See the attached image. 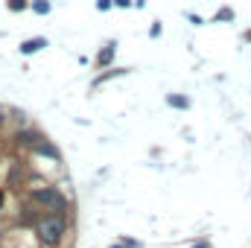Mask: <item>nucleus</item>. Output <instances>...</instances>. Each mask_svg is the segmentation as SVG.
<instances>
[{
	"label": "nucleus",
	"mask_w": 251,
	"mask_h": 248,
	"mask_svg": "<svg viewBox=\"0 0 251 248\" xmlns=\"http://www.w3.org/2000/svg\"><path fill=\"white\" fill-rule=\"evenodd\" d=\"M67 213H44L38 222H35V237L44 248H59L67 237Z\"/></svg>",
	"instance_id": "f257e3e1"
},
{
	"label": "nucleus",
	"mask_w": 251,
	"mask_h": 248,
	"mask_svg": "<svg viewBox=\"0 0 251 248\" xmlns=\"http://www.w3.org/2000/svg\"><path fill=\"white\" fill-rule=\"evenodd\" d=\"M29 201L50 210V213H67L70 210V201L64 198V193L59 187H38V190L29 193Z\"/></svg>",
	"instance_id": "f03ea898"
},
{
	"label": "nucleus",
	"mask_w": 251,
	"mask_h": 248,
	"mask_svg": "<svg viewBox=\"0 0 251 248\" xmlns=\"http://www.w3.org/2000/svg\"><path fill=\"white\" fill-rule=\"evenodd\" d=\"M24 181H26V170H24L21 164H15V167L6 173V187H9V190H21Z\"/></svg>",
	"instance_id": "7ed1b4c3"
},
{
	"label": "nucleus",
	"mask_w": 251,
	"mask_h": 248,
	"mask_svg": "<svg viewBox=\"0 0 251 248\" xmlns=\"http://www.w3.org/2000/svg\"><path fill=\"white\" fill-rule=\"evenodd\" d=\"M38 140H41V134H38V131H32V128H24V131H18V134H15V143H18V146H24V149H35V146H38Z\"/></svg>",
	"instance_id": "20e7f679"
},
{
	"label": "nucleus",
	"mask_w": 251,
	"mask_h": 248,
	"mask_svg": "<svg viewBox=\"0 0 251 248\" xmlns=\"http://www.w3.org/2000/svg\"><path fill=\"white\" fill-rule=\"evenodd\" d=\"M114 56H117V44H114V41H108V44L97 53V67H100V70H102V67H108V64L114 62Z\"/></svg>",
	"instance_id": "39448f33"
},
{
	"label": "nucleus",
	"mask_w": 251,
	"mask_h": 248,
	"mask_svg": "<svg viewBox=\"0 0 251 248\" xmlns=\"http://www.w3.org/2000/svg\"><path fill=\"white\" fill-rule=\"evenodd\" d=\"M44 44H47V38H26V41L21 44V53H24V56H29V53H38Z\"/></svg>",
	"instance_id": "423d86ee"
},
{
	"label": "nucleus",
	"mask_w": 251,
	"mask_h": 248,
	"mask_svg": "<svg viewBox=\"0 0 251 248\" xmlns=\"http://www.w3.org/2000/svg\"><path fill=\"white\" fill-rule=\"evenodd\" d=\"M32 152H38V155H47V158H53V161H59V149H56V146H50V143H47L44 137L38 140V146H35Z\"/></svg>",
	"instance_id": "0eeeda50"
},
{
	"label": "nucleus",
	"mask_w": 251,
	"mask_h": 248,
	"mask_svg": "<svg viewBox=\"0 0 251 248\" xmlns=\"http://www.w3.org/2000/svg\"><path fill=\"white\" fill-rule=\"evenodd\" d=\"M167 102H170L173 108H190V99H187V97H181V94H170V97H167Z\"/></svg>",
	"instance_id": "6e6552de"
},
{
	"label": "nucleus",
	"mask_w": 251,
	"mask_h": 248,
	"mask_svg": "<svg viewBox=\"0 0 251 248\" xmlns=\"http://www.w3.org/2000/svg\"><path fill=\"white\" fill-rule=\"evenodd\" d=\"M123 73H128V70H123V67H111V70H108V73H102L94 85H102V82H108V79H114V76H123Z\"/></svg>",
	"instance_id": "1a4fd4ad"
},
{
	"label": "nucleus",
	"mask_w": 251,
	"mask_h": 248,
	"mask_svg": "<svg viewBox=\"0 0 251 248\" xmlns=\"http://www.w3.org/2000/svg\"><path fill=\"white\" fill-rule=\"evenodd\" d=\"M26 6H32V3L29 0H6V9L9 12H24Z\"/></svg>",
	"instance_id": "9d476101"
},
{
	"label": "nucleus",
	"mask_w": 251,
	"mask_h": 248,
	"mask_svg": "<svg viewBox=\"0 0 251 248\" xmlns=\"http://www.w3.org/2000/svg\"><path fill=\"white\" fill-rule=\"evenodd\" d=\"M32 12L47 15V12H50V0H32Z\"/></svg>",
	"instance_id": "9b49d317"
},
{
	"label": "nucleus",
	"mask_w": 251,
	"mask_h": 248,
	"mask_svg": "<svg viewBox=\"0 0 251 248\" xmlns=\"http://www.w3.org/2000/svg\"><path fill=\"white\" fill-rule=\"evenodd\" d=\"M234 18V12L231 9H222V12H216V21H231Z\"/></svg>",
	"instance_id": "f8f14e48"
},
{
	"label": "nucleus",
	"mask_w": 251,
	"mask_h": 248,
	"mask_svg": "<svg viewBox=\"0 0 251 248\" xmlns=\"http://www.w3.org/2000/svg\"><path fill=\"white\" fill-rule=\"evenodd\" d=\"M111 3H114V0H97V9H108Z\"/></svg>",
	"instance_id": "ddd939ff"
},
{
	"label": "nucleus",
	"mask_w": 251,
	"mask_h": 248,
	"mask_svg": "<svg viewBox=\"0 0 251 248\" xmlns=\"http://www.w3.org/2000/svg\"><path fill=\"white\" fill-rule=\"evenodd\" d=\"M114 6H120V9H128V6H131V0H114Z\"/></svg>",
	"instance_id": "4468645a"
},
{
	"label": "nucleus",
	"mask_w": 251,
	"mask_h": 248,
	"mask_svg": "<svg viewBox=\"0 0 251 248\" xmlns=\"http://www.w3.org/2000/svg\"><path fill=\"white\" fill-rule=\"evenodd\" d=\"M193 248H210V243H207V240H201V243H193Z\"/></svg>",
	"instance_id": "2eb2a0df"
},
{
	"label": "nucleus",
	"mask_w": 251,
	"mask_h": 248,
	"mask_svg": "<svg viewBox=\"0 0 251 248\" xmlns=\"http://www.w3.org/2000/svg\"><path fill=\"white\" fill-rule=\"evenodd\" d=\"M246 41H249V44H251V29H249V32H246Z\"/></svg>",
	"instance_id": "dca6fc26"
},
{
	"label": "nucleus",
	"mask_w": 251,
	"mask_h": 248,
	"mask_svg": "<svg viewBox=\"0 0 251 248\" xmlns=\"http://www.w3.org/2000/svg\"><path fill=\"white\" fill-rule=\"evenodd\" d=\"M0 207H3V190H0Z\"/></svg>",
	"instance_id": "f3484780"
},
{
	"label": "nucleus",
	"mask_w": 251,
	"mask_h": 248,
	"mask_svg": "<svg viewBox=\"0 0 251 248\" xmlns=\"http://www.w3.org/2000/svg\"><path fill=\"white\" fill-rule=\"evenodd\" d=\"M0 240H3V228H0Z\"/></svg>",
	"instance_id": "a211bd4d"
},
{
	"label": "nucleus",
	"mask_w": 251,
	"mask_h": 248,
	"mask_svg": "<svg viewBox=\"0 0 251 248\" xmlns=\"http://www.w3.org/2000/svg\"><path fill=\"white\" fill-rule=\"evenodd\" d=\"M0 123H3V114H0Z\"/></svg>",
	"instance_id": "6ab92c4d"
}]
</instances>
